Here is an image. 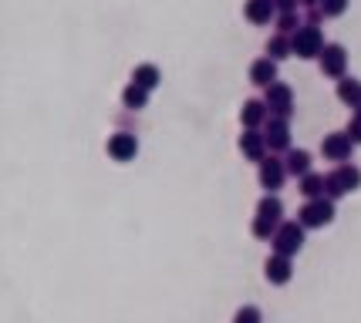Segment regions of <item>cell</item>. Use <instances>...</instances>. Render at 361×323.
<instances>
[{"instance_id": "1", "label": "cell", "mask_w": 361, "mask_h": 323, "mask_svg": "<svg viewBox=\"0 0 361 323\" xmlns=\"http://www.w3.org/2000/svg\"><path fill=\"white\" fill-rule=\"evenodd\" d=\"M281 226H283V202L277 196H264V199L257 202V215H253L250 232L257 239H267L270 243Z\"/></svg>"}, {"instance_id": "2", "label": "cell", "mask_w": 361, "mask_h": 323, "mask_svg": "<svg viewBox=\"0 0 361 323\" xmlns=\"http://www.w3.org/2000/svg\"><path fill=\"white\" fill-rule=\"evenodd\" d=\"M290 47L300 61H311V58H321L324 51V34L317 31L314 24H300L298 31L290 34Z\"/></svg>"}, {"instance_id": "3", "label": "cell", "mask_w": 361, "mask_h": 323, "mask_svg": "<svg viewBox=\"0 0 361 323\" xmlns=\"http://www.w3.org/2000/svg\"><path fill=\"white\" fill-rule=\"evenodd\" d=\"M358 185H361V169L358 165H351V162H341V165L328 175V199L338 202L341 196L355 192Z\"/></svg>"}, {"instance_id": "4", "label": "cell", "mask_w": 361, "mask_h": 323, "mask_svg": "<svg viewBox=\"0 0 361 323\" xmlns=\"http://www.w3.org/2000/svg\"><path fill=\"white\" fill-rule=\"evenodd\" d=\"M298 222L304 229H324L334 222V202L324 196V199H307L304 209L298 213Z\"/></svg>"}, {"instance_id": "5", "label": "cell", "mask_w": 361, "mask_h": 323, "mask_svg": "<svg viewBox=\"0 0 361 323\" xmlns=\"http://www.w3.org/2000/svg\"><path fill=\"white\" fill-rule=\"evenodd\" d=\"M270 246H274V253L294 260L300 249H304V226L300 222H283L281 229H277V236L270 239Z\"/></svg>"}, {"instance_id": "6", "label": "cell", "mask_w": 361, "mask_h": 323, "mask_svg": "<svg viewBox=\"0 0 361 323\" xmlns=\"http://www.w3.org/2000/svg\"><path fill=\"white\" fill-rule=\"evenodd\" d=\"M351 148H355V141H351L348 132H331V135H324V141H321V155H324L328 162H348V158H351Z\"/></svg>"}, {"instance_id": "7", "label": "cell", "mask_w": 361, "mask_h": 323, "mask_svg": "<svg viewBox=\"0 0 361 323\" xmlns=\"http://www.w3.org/2000/svg\"><path fill=\"white\" fill-rule=\"evenodd\" d=\"M257 179H260V185L267 189V196H274L277 189H283V179H287V165H283V158H264L260 162V172H257Z\"/></svg>"}, {"instance_id": "8", "label": "cell", "mask_w": 361, "mask_h": 323, "mask_svg": "<svg viewBox=\"0 0 361 323\" xmlns=\"http://www.w3.org/2000/svg\"><path fill=\"white\" fill-rule=\"evenodd\" d=\"M267 108H270V115H277V118H290L294 115V91L287 88V84H270L267 88Z\"/></svg>"}, {"instance_id": "9", "label": "cell", "mask_w": 361, "mask_h": 323, "mask_svg": "<svg viewBox=\"0 0 361 323\" xmlns=\"http://www.w3.org/2000/svg\"><path fill=\"white\" fill-rule=\"evenodd\" d=\"M264 277H267L270 286H287V283L294 279V266H290V256H281V253L267 256V262H264Z\"/></svg>"}, {"instance_id": "10", "label": "cell", "mask_w": 361, "mask_h": 323, "mask_svg": "<svg viewBox=\"0 0 361 323\" xmlns=\"http://www.w3.org/2000/svg\"><path fill=\"white\" fill-rule=\"evenodd\" d=\"M321 75L328 77H345V68H348V51L341 44H324L321 51Z\"/></svg>"}, {"instance_id": "11", "label": "cell", "mask_w": 361, "mask_h": 323, "mask_svg": "<svg viewBox=\"0 0 361 323\" xmlns=\"http://www.w3.org/2000/svg\"><path fill=\"white\" fill-rule=\"evenodd\" d=\"M264 139H267V148H270V152H290V125H287V118L270 115Z\"/></svg>"}, {"instance_id": "12", "label": "cell", "mask_w": 361, "mask_h": 323, "mask_svg": "<svg viewBox=\"0 0 361 323\" xmlns=\"http://www.w3.org/2000/svg\"><path fill=\"white\" fill-rule=\"evenodd\" d=\"M240 152H243V158H250V162H264L267 158V139L257 132V128H247L243 135H240Z\"/></svg>"}, {"instance_id": "13", "label": "cell", "mask_w": 361, "mask_h": 323, "mask_svg": "<svg viewBox=\"0 0 361 323\" xmlns=\"http://www.w3.org/2000/svg\"><path fill=\"white\" fill-rule=\"evenodd\" d=\"M109 155L115 162H132L135 155H139V141L135 135H128V132H115L109 139Z\"/></svg>"}, {"instance_id": "14", "label": "cell", "mask_w": 361, "mask_h": 323, "mask_svg": "<svg viewBox=\"0 0 361 323\" xmlns=\"http://www.w3.org/2000/svg\"><path fill=\"white\" fill-rule=\"evenodd\" d=\"M267 118H270L267 101H257V98H250V101H243V108H240V122H243V128H260Z\"/></svg>"}, {"instance_id": "15", "label": "cell", "mask_w": 361, "mask_h": 323, "mask_svg": "<svg viewBox=\"0 0 361 323\" xmlns=\"http://www.w3.org/2000/svg\"><path fill=\"white\" fill-rule=\"evenodd\" d=\"M250 81L253 84H260V88L277 84V61H274V58H260V61H253L250 64Z\"/></svg>"}, {"instance_id": "16", "label": "cell", "mask_w": 361, "mask_h": 323, "mask_svg": "<svg viewBox=\"0 0 361 323\" xmlns=\"http://www.w3.org/2000/svg\"><path fill=\"white\" fill-rule=\"evenodd\" d=\"M274 11H277L274 0H247V4H243V14H247L250 24H270Z\"/></svg>"}, {"instance_id": "17", "label": "cell", "mask_w": 361, "mask_h": 323, "mask_svg": "<svg viewBox=\"0 0 361 323\" xmlns=\"http://www.w3.org/2000/svg\"><path fill=\"white\" fill-rule=\"evenodd\" d=\"M283 165H287V175L304 179V175H311V152H304V148H290L287 158H283Z\"/></svg>"}, {"instance_id": "18", "label": "cell", "mask_w": 361, "mask_h": 323, "mask_svg": "<svg viewBox=\"0 0 361 323\" xmlns=\"http://www.w3.org/2000/svg\"><path fill=\"white\" fill-rule=\"evenodd\" d=\"M300 196L304 199H324L328 196V175H317V172H311V175H304L300 179Z\"/></svg>"}, {"instance_id": "19", "label": "cell", "mask_w": 361, "mask_h": 323, "mask_svg": "<svg viewBox=\"0 0 361 323\" xmlns=\"http://www.w3.org/2000/svg\"><path fill=\"white\" fill-rule=\"evenodd\" d=\"M338 98L348 108H361V81L358 77H341L338 81Z\"/></svg>"}, {"instance_id": "20", "label": "cell", "mask_w": 361, "mask_h": 323, "mask_svg": "<svg viewBox=\"0 0 361 323\" xmlns=\"http://www.w3.org/2000/svg\"><path fill=\"white\" fill-rule=\"evenodd\" d=\"M132 81H135V84H142L145 91H156L159 81H162V75H159L156 64H139V68L132 71Z\"/></svg>"}, {"instance_id": "21", "label": "cell", "mask_w": 361, "mask_h": 323, "mask_svg": "<svg viewBox=\"0 0 361 323\" xmlns=\"http://www.w3.org/2000/svg\"><path fill=\"white\" fill-rule=\"evenodd\" d=\"M122 105H126L128 111H142V108L149 105V91H145L142 84H135V81H132L126 91H122Z\"/></svg>"}, {"instance_id": "22", "label": "cell", "mask_w": 361, "mask_h": 323, "mask_svg": "<svg viewBox=\"0 0 361 323\" xmlns=\"http://www.w3.org/2000/svg\"><path fill=\"white\" fill-rule=\"evenodd\" d=\"M287 54H294V47H290V41L283 37V34H274L267 41V58H274V61H283Z\"/></svg>"}, {"instance_id": "23", "label": "cell", "mask_w": 361, "mask_h": 323, "mask_svg": "<svg viewBox=\"0 0 361 323\" xmlns=\"http://www.w3.org/2000/svg\"><path fill=\"white\" fill-rule=\"evenodd\" d=\"M317 11H321L324 17H341L348 11V0H321Z\"/></svg>"}, {"instance_id": "24", "label": "cell", "mask_w": 361, "mask_h": 323, "mask_svg": "<svg viewBox=\"0 0 361 323\" xmlns=\"http://www.w3.org/2000/svg\"><path fill=\"white\" fill-rule=\"evenodd\" d=\"M233 323H264V313H260V307H240Z\"/></svg>"}, {"instance_id": "25", "label": "cell", "mask_w": 361, "mask_h": 323, "mask_svg": "<svg viewBox=\"0 0 361 323\" xmlns=\"http://www.w3.org/2000/svg\"><path fill=\"white\" fill-rule=\"evenodd\" d=\"M277 27H281V34H294L300 27L298 14H294V11H290V14H281V17H277Z\"/></svg>"}, {"instance_id": "26", "label": "cell", "mask_w": 361, "mask_h": 323, "mask_svg": "<svg viewBox=\"0 0 361 323\" xmlns=\"http://www.w3.org/2000/svg\"><path fill=\"white\" fill-rule=\"evenodd\" d=\"M348 135H351V141H355V145H361V108L358 111H355V118H351V122H348V128H345Z\"/></svg>"}, {"instance_id": "27", "label": "cell", "mask_w": 361, "mask_h": 323, "mask_svg": "<svg viewBox=\"0 0 361 323\" xmlns=\"http://www.w3.org/2000/svg\"><path fill=\"white\" fill-rule=\"evenodd\" d=\"M274 4H277V11H281V14H290V11L298 7V0H274Z\"/></svg>"}, {"instance_id": "28", "label": "cell", "mask_w": 361, "mask_h": 323, "mask_svg": "<svg viewBox=\"0 0 361 323\" xmlns=\"http://www.w3.org/2000/svg\"><path fill=\"white\" fill-rule=\"evenodd\" d=\"M300 4H304V7H317L321 0H300Z\"/></svg>"}]
</instances>
